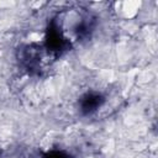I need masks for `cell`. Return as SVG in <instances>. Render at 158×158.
<instances>
[{
  "mask_svg": "<svg viewBox=\"0 0 158 158\" xmlns=\"http://www.w3.org/2000/svg\"><path fill=\"white\" fill-rule=\"evenodd\" d=\"M43 158H72V157L62 151H51V152L44 153Z\"/></svg>",
  "mask_w": 158,
  "mask_h": 158,
  "instance_id": "obj_2",
  "label": "cell"
},
{
  "mask_svg": "<svg viewBox=\"0 0 158 158\" xmlns=\"http://www.w3.org/2000/svg\"><path fill=\"white\" fill-rule=\"evenodd\" d=\"M104 102H105V99H104V96L101 94H98V93H86L79 100L80 111H81L83 115L93 114Z\"/></svg>",
  "mask_w": 158,
  "mask_h": 158,
  "instance_id": "obj_1",
  "label": "cell"
}]
</instances>
